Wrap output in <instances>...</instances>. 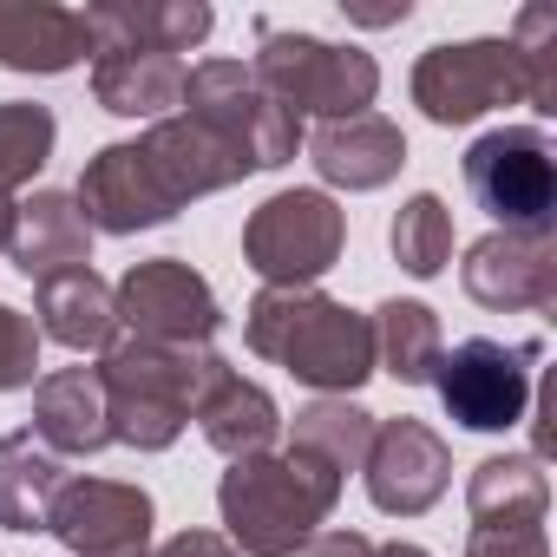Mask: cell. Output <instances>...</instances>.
I'll use <instances>...</instances> for the list:
<instances>
[{"label": "cell", "mask_w": 557, "mask_h": 557, "mask_svg": "<svg viewBox=\"0 0 557 557\" xmlns=\"http://www.w3.org/2000/svg\"><path fill=\"white\" fill-rule=\"evenodd\" d=\"M361 472H368V498L387 518H420L426 505H440V492L453 479V453H446V440L426 420L400 413V420L374 426V446H368Z\"/></svg>", "instance_id": "cell-12"}, {"label": "cell", "mask_w": 557, "mask_h": 557, "mask_svg": "<svg viewBox=\"0 0 557 557\" xmlns=\"http://www.w3.org/2000/svg\"><path fill=\"white\" fill-rule=\"evenodd\" d=\"M184 119L197 132H210L243 171H275L302 151V119L269 99L256 86V73L243 60H203V66H184Z\"/></svg>", "instance_id": "cell-4"}, {"label": "cell", "mask_w": 557, "mask_h": 557, "mask_svg": "<svg viewBox=\"0 0 557 557\" xmlns=\"http://www.w3.org/2000/svg\"><path fill=\"white\" fill-rule=\"evenodd\" d=\"M112 309H119V329H132V342H158V348H203L223 329L216 289L177 256L138 262L112 289Z\"/></svg>", "instance_id": "cell-9"}, {"label": "cell", "mask_w": 557, "mask_h": 557, "mask_svg": "<svg viewBox=\"0 0 557 557\" xmlns=\"http://www.w3.org/2000/svg\"><path fill=\"white\" fill-rule=\"evenodd\" d=\"M296 557H374V544L361 531H315Z\"/></svg>", "instance_id": "cell-34"}, {"label": "cell", "mask_w": 557, "mask_h": 557, "mask_svg": "<svg viewBox=\"0 0 557 557\" xmlns=\"http://www.w3.org/2000/svg\"><path fill=\"white\" fill-rule=\"evenodd\" d=\"M466 190L511 236H550L557 210V158L537 125H498L466 151Z\"/></svg>", "instance_id": "cell-7"}, {"label": "cell", "mask_w": 557, "mask_h": 557, "mask_svg": "<svg viewBox=\"0 0 557 557\" xmlns=\"http://www.w3.org/2000/svg\"><path fill=\"white\" fill-rule=\"evenodd\" d=\"M374 557H426L420 544H374Z\"/></svg>", "instance_id": "cell-37"}, {"label": "cell", "mask_w": 557, "mask_h": 557, "mask_svg": "<svg viewBox=\"0 0 557 557\" xmlns=\"http://www.w3.org/2000/svg\"><path fill=\"white\" fill-rule=\"evenodd\" d=\"M466 557H550L544 524H518V531H472Z\"/></svg>", "instance_id": "cell-32"}, {"label": "cell", "mask_w": 557, "mask_h": 557, "mask_svg": "<svg viewBox=\"0 0 557 557\" xmlns=\"http://www.w3.org/2000/svg\"><path fill=\"white\" fill-rule=\"evenodd\" d=\"M73 203H79V216H86L92 230H106V236H138V230H158V223L177 216V203H171V190L158 184V171H151V158H145L138 138H132V145H106V151L86 164Z\"/></svg>", "instance_id": "cell-13"}, {"label": "cell", "mask_w": 557, "mask_h": 557, "mask_svg": "<svg viewBox=\"0 0 557 557\" xmlns=\"http://www.w3.org/2000/svg\"><path fill=\"white\" fill-rule=\"evenodd\" d=\"M216 14L203 0H106V8H86V34L92 53H190L197 40H210Z\"/></svg>", "instance_id": "cell-15"}, {"label": "cell", "mask_w": 557, "mask_h": 557, "mask_svg": "<svg viewBox=\"0 0 557 557\" xmlns=\"http://www.w3.org/2000/svg\"><path fill=\"white\" fill-rule=\"evenodd\" d=\"M86 53H92L86 8L0 0V66H8V73H73Z\"/></svg>", "instance_id": "cell-17"}, {"label": "cell", "mask_w": 557, "mask_h": 557, "mask_svg": "<svg viewBox=\"0 0 557 557\" xmlns=\"http://www.w3.org/2000/svg\"><path fill=\"white\" fill-rule=\"evenodd\" d=\"M151 492L145 485H119V479H66V492L53 498L47 531L73 550V557H145L151 544Z\"/></svg>", "instance_id": "cell-11"}, {"label": "cell", "mask_w": 557, "mask_h": 557, "mask_svg": "<svg viewBox=\"0 0 557 557\" xmlns=\"http://www.w3.org/2000/svg\"><path fill=\"white\" fill-rule=\"evenodd\" d=\"M60 492H66V466L34 426L0 440V524L8 531H47Z\"/></svg>", "instance_id": "cell-23"}, {"label": "cell", "mask_w": 557, "mask_h": 557, "mask_svg": "<svg viewBox=\"0 0 557 557\" xmlns=\"http://www.w3.org/2000/svg\"><path fill=\"white\" fill-rule=\"evenodd\" d=\"M368 329H374V368H387L407 387L433 381V361H440L446 342H440V322H433L426 302H381Z\"/></svg>", "instance_id": "cell-26"}, {"label": "cell", "mask_w": 557, "mask_h": 557, "mask_svg": "<svg viewBox=\"0 0 557 557\" xmlns=\"http://www.w3.org/2000/svg\"><path fill=\"white\" fill-rule=\"evenodd\" d=\"M256 86L269 99H283L296 119H361L381 92V66L361 47H335L315 34H283V27H256Z\"/></svg>", "instance_id": "cell-5"}, {"label": "cell", "mask_w": 557, "mask_h": 557, "mask_svg": "<svg viewBox=\"0 0 557 557\" xmlns=\"http://www.w3.org/2000/svg\"><path fill=\"white\" fill-rule=\"evenodd\" d=\"M544 505H550V485H544L537 459H485V466H472V485H466L472 531L544 524Z\"/></svg>", "instance_id": "cell-25"}, {"label": "cell", "mask_w": 557, "mask_h": 557, "mask_svg": "<svg viewBox=\"0 0 557 557\" xmlns=\"http://www.w3.org/2000/svg\"><path fill=\"white\" fill-rule=\"evenodd\" d=\"M289 446L348 479V472H361V459H368V446H374V413H361L355 400H329V394H322L315 407L296 413V440H289Z\"/></svg>", "instance_id": "cell-27"}, {"label": "cell", "mask_w": 557, "mask_h": 557, "mask_svg": "<svg viewBox=\"0 0 557 557\" xmlns=\"http://www.w3.org/2000/svg\"><path fill=\"white\" fill-rule=\"evenodd\" d=\"M249 348L275 368H289L315 394H355L374 374V329L368 315L315 296V289H262L249 302Z\"/></svg>", "instance_id": "cell-2"}, {"label": "cell", "mask_w": 557, "mask_h": 557, "mask_svg": "<svg viewBox=\"0 0 557 557\" xmlns=\"http://www.w3.org/2000/svg\"><path fill=\"white\" fill-rule=\"evenodd\" d=\"M348 216L322 190H275L249 223H243V256L262 275V289H309L315 275L342 262Z\"/></svg>", "instance_id": "cell-6"}, {"label": "cell", "mask_w": 557, "mask_h": 557, "mask_svg": "<svg viewBox=\"0 0 557 557\" xmlns=\"http://www.w3.org/2000/svg\"><path fill=\"white\" fill-rule=\"evenodd\" d=\"M197 426H203V440L236 466V459H256V453H269L275 446V433H283V413H275V400L256 387V381H243L236 368H223L216 374V387L197 400V413H190Z\"/></svg>", "instance_id": "cell-22"}, {"label": "cell", "mask_w": 557, "mask_h": 557, "mask_svg": "<svg viewBox=\"0 0 557 557\" xmlns=\"http://www.w3.org/2000/svg\"><path fill=\"white\" fill-rule=\"evenodd\" d=\"M524 99L518 86V60L505 40H459V47H433L413 66V106L433 125H472L498 106Z\"/></svg>", "instance_id": "cell-10"}, {"label": "cell", "mask_w": 557, "mask_h": 557, "mask_svg": "<svg viewBox=\"0 0 557 557\" xmlns=\"http://www.w3.org/2000/svg\"><path fill=\"white\" fill-rule=\"evenodd\" d=\"M342 498V472H329L309 453H256L236 459L216 485L223 524H230V550L243 557H296L335 511Z\"/></svg>", "instance_id": "cell-1"}, {"label": "cell", "mask_w": 557, "mask_h": 557, "mask_svg": "<svg viewBox=\"0 0 557 557\" xmlns=\"http://www.w3.org/2000/svg\"><path fill=\"white\" fill-rule=\"evenodd\" d=\"M53 138H60V125H53L47 106H27V99L0 106V190L14 197V190L53 158Z\"/></svg>", "instance_id": "cell-30"}, {"label": "cell", "mask_w": 557, "mask_h": 557, "mask_svg": "<svg viewBox=\"0 0 557 557\" xmlns=\"http://www.w3.org/2000/svg\"><path fill=\"white\" fill-rule=\"evenodd\" d=\"M505 47H511V60H518L524 106H531L537 119H550V112H557V8H524Z\"/></svg>", "instance_id": "cell-28"}, {"label": "cell", "mask_w": 557, "mask_h": 557, "mask_svg": "<svg viewBox=\"0 0 557 557\" xmlns=\"http://www.w3.org/2000/svg\"><path fill=\"white\" fill-rule=\"evenodd\" d=\"M8 262L27 275V283H53L66 269H92V223L79 216V203L66 190H34L14 216V243Z\"/></svg>", "instance_id": "cell-16"}, {"label": "cell", "mask_w": 557, "mask_h": 557, "mask_svg": "<svg viewBox=\"0 0 557 557\" xmlns=\"http://www.w3.org/2000/svg\"><path fill=\"white\" fill-rule=\"evenodd\" d=\"M34 368H40V329H34V315L0 302V394L34 387Z\"/></svg>", "instance_id": "cell-31"}, {"label": "cell", "mask_w": 557, "mask_h": 557, "mask_svg": "<svg viewBox=\"0 0 557 557\" xmlns=\"http://www.w3.org/2000/svg\"><path fill=\"white\" fill-rule=\"evenodd\" d=\"M348 21H361V27H400L413 8H407V0H394V8H342Z\"/></svg>", "instance_id": "cell-35"}, {"label": "cell", "mask_w": 557, "mask_h": 557, "mask_svg": "<svg viewBox=\"0 0 557 557\" xmlns=\"http://www.w3.org/2000/svg\"><path fill=\"white\" fill-rule=\"evenodd\" d=\"M14 216H21V203L0 190V256H8V243H14Z\"/></svg>", "instance_id": "cell-36"}, {"label": "cell", "mask_w": 557, "mask_h": 557, "mask_svg": "<svg viewBox=\"0 0 557 557\" xmlns=\"http://www.w3.org/2000/svg\"><path fill=\"white\" fill-rule=\"evenodd\" d=\"M47 342L73 348V355H106L119 342V309H112V283H99L92 269H66L53 283H40V322Z\"/></svg>", "instance_id": "cell-21"}, {"label": "cell", "mask_w": 557, "mask_h": 557, "mask_svg": "<svg viewBox=\"0 0 557 557\" xmlns=\"http://www.w3.org/2000/svg\"><path fill=\"white\" fill-rule=\"evenodd\" d=\"M92 92H99V106L106 112H119V119H164L177 99H184V60H171V53H99L92 60Z\"/></svg>", "instance_id": "cell-24"}, {"label": "cell", "mask_w": 557, "mask_h": 557, "mask_svg": "<svg viewBox=\"0 0 557 557\" xmlns=\"http://www.w3.org/2000/svg\"><path fill=\"white\" fill-rule=\"evenodd\" d=\"M138 145H145V158H151V171H158V184L171 190L177 210L197 203V197H210V190H230V184L249 177V171H243L210 132H197L190 119H158Z\"/></svg>", "instance_id": "cell-20"}, {"label": "cell", "mask_w": 557, "mask_h": 557, "mask_svg": "<svg viewBox=\"0 0 557 557\" xmlns=\"http://www.w3.org/2000/svg\"><path fill=\"white\" fill-rule=\"evenodd\" d=\"M309 151H315V171H322L329 184H342V190H381V184H394L400 164H407V138H400V125L381 119V112L322 125Z\"/></svg>", "instance_id": "cell-18"}, {"label": "cell", "mask_w": 557, "mask_h": 557, "mask_svg": "<svg viewBox=\"0 0 557 557\" xmlns=\"http://www.w3.org/2000/svg\"><path fill=\"white\" fill-rule=\"evenodd\" d=\"M459 283L479 309H550L557 302V256H550V236H511V230H492L466 249L459 262Z\"/></svg>", "instance_id": "cell-14"}, {"label": "cell", "mask_w": 557, "mask_h": 557, "mask_svg": "<svg viewBox=\"0 0 557 557\" xmlns=\"http://www.w3.org/2000/svg\"><path fill=\"white\" fill-rule=\"evenodd\" d=\"M387 236H394V256H400L407 275H440V269L453 262V210H446L433 190L407 197Z\"/></svg>", "instance_id": "cell-29"}, {"label": "cell", "mask_w": 557, "mask_h": 557, "mask_svg": "<svg viewBox=\"0 0 557 557\" xmlns=\"http://www.w3.org/2000/svg\"><path fill=\"white\" fill-rule=\"evenodd\" d=\"M544 361L537 342H492V335H472V342H453L440 348L433 361V387L446 400V413L466 426V433H511L531 407V368Z\"/></svg>", "instance_id": "cell-8"}, {"label": "cell", "mask_w": 557, "mask_h": 557, "mask_svg": "<svg viewBox=\"0 0 557 557\" xmlns=\"http://www.w3.org/2000/svg\"><path fill=\"white\" fill-rule=\"evenodd\" d=\"M230 361L210 348H158V342H112L99 355V381H106V420L119 446L138 453H164L184 420L197 413V400L216 387Z\"/></svg>", "instance_id": "cell-3"}, {"label": "cell", "mask_w": 557, "mask_h": 557, "mask_svg": "<svg viewBox=\"0 0 557 557\" xmlns=\"http://www.w3.org/2000/svg\"><path fill=\"white\" fill-rule=\"evenodd\" d=\"M34 433H40L60 459H86V453L112 446L99 368H60V374H47V381L34 387Z\"/></svg>", "instance_id": "cell-19"}, {"label": "cell", "mask_w": 557, "mask_h": 557, "mask_svg": "<svg viewBox=\"0 0 557 557\" xmlns=\"http://www.w3.org/2000/svg\"><path fill=\"white\" fill-rule=\"evenodd\" d=\"M151 557H236V550H230V537H216V531H177V537H164Z\"/></svg>", "instance_id": "cell-33"}]
</instances>
